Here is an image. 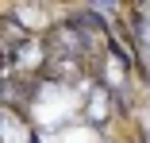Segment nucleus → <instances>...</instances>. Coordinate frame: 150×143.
I'll return each instance as SVG.
<instances>
[{
	"mask_svg": "<svg viewBox=\"0 0 150 143\" xmlns=\"http://www.w3.org/2000/svg\"><path fill=\"white\" fill-rule=\"evenodd\" d=\"M104 46H108V54H112V58H115L119 74H131V70H135V54H131L127 46H119V39H115V35H108V39H104Z\"/></svg>",
	"mask_w": 150,
	"mask_h": 143,
	"instance_id": "nucleus-1",
	"label": "nucleus"
},
{
	"mask_svg": "<svg viewBox=\"0 0 150 143\" xmlns=\"http://www.w3.org/2000/svg\"><path fill=\"white\" fill-rule=\"evenodd\" d=\"M31 143H42V139H39V132H35V128H31Z\"/></svg>",
	"mask_w": 150,
	"mask_h": 143,
	"instance_id": "nucleus-2",
	"label": "nucleus"
}]
</instances>
